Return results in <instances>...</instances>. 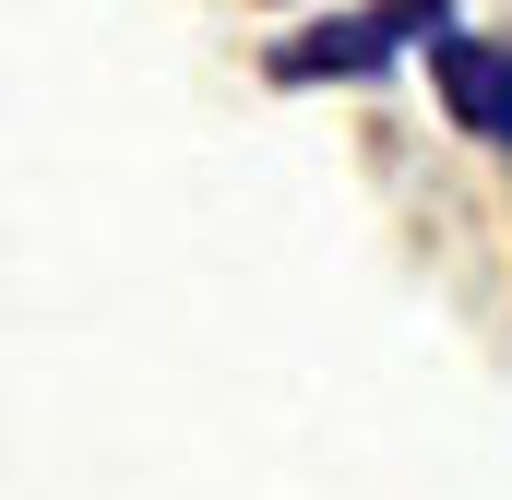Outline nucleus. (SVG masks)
Listing matches in <instances>:
<instances>
[{"label": "nucleus", "instance_id": "f257e3e1", "mask_svg": "<svg viewBox=\"0 0 512 500\" xmlns=\"http://www.w3.org/2000/svg\"><path fill=\"white\" fill-rule=\"evenodd\" d=\"M453 36V0H370V12H334V24H310V36H286L274 48V72L286 84H322V72H393V48L405 36Z\"/></svg>", "mask_w": 512, "mask_h": 500}, {"label": "nucleus", "instance_id": "f03ea898", "mask_svg": "<svg viewBox=\"0 0 512 500\" xmlns=\"http://www.w3.org/2000/svg\"><path fill=\"white\" fill-rule=\"evenodd\" d=\"M429 84H441L453 131L512 143V48H501V36H429Z\"/></svg>", "mask_w": 512, "mask_h": 500}]
</instances>
